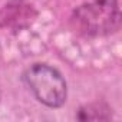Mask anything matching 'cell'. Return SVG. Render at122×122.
<instances>
[{
    "label": "cell",
    "instance_id": "obj_1",
    "mask_svg": "<svg viewBox=\"0 0 122 122\" xmlns=\"http://www.w3.org/2000/svg\"><path fill=\"white\" fill-rule=\"evenodd\" d=\"M121 17L118 0H93L75 9L71 25L82 36L98 37L116 33L121 27Z\"/></svg>",
    "mask_w": 122,
    "mask_h": 122
},
{
    "label": "cell",
    "instance_id": "obj_3",
    "mask_svg": "<svg viewBox=\"0 0 122 122\" xmlns=\"http://www.w3.org/2000/svg\"><path fill=\"white\" fill-rule=\"evenodd\" d=\"M79 121H106L112 118V109L106 103H89L79 109Z\"/></svg>",
    "mask_w": 122,
    "mask_h": 122
},
{
    "label": "cell",
    "instance_id": "obj_2",
    "mask_svg": "<svg viewBox=\"0 0 122 122\" xmlns=\"http://www.w3.org/2000/svg\"><path fill=\"white\" fill-rule=\"evenodd\" d=\"M23 81L32 91L35 98L49 108H60L66 102V81L62 76V73L50 65H32L23 73Z\"/></svg>",
    "mask_w": 122,
    "mask_h": 122
}]
</instances>
